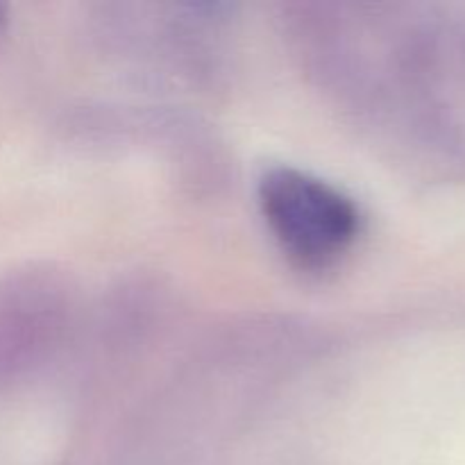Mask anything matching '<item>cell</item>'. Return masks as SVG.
<instances>
[{
  "instance_id": "1",
  "label": "cell",
  "mask_w": 465,
  "mask_h": 465,
  "mask_svg": "<svg viewBox=\"0 0 465 465\" xmlns=\"http://www.w3.org/2000/svg\"><path fill=\"white\" fill-rule=\"evenodd\" d=\"M259 204L277 243L302 271L334 266L359 236L352 200L295 168L268 171L259 182Z\"/></svg>"
},
{
  "instance_id": "2",
  "label": "cell",
  "mask_w": 465,
  "mask_h": 465,
  "mask_svg": "<svg viewBox=\"0 0 465 465\" xmlns=\"http://www.w3.org/2000/svg\"><path fill=\"white\" fill-rule=\"evenodd\" d=\"M3 23H5V18H3V7H0V30H3Z\"/></svg>"
}]
</instances>
